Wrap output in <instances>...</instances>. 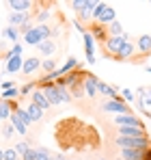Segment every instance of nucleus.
I'll list each match as a JSON object with an SVG mask.
<instances>
[{
  "label": "nucleus",
  "mask_w": 151,
  "mask_h": 160,
  "mask_svg": "<svg viewBox=\"0 0 151 160\" xmlns=\"http://www.w3.org/2000/svg\"><path fill=\"white\" fill-rule=\"evenodd\" d=\"M52 35V30L48 24H37V26H32L28 32L24 35L26 43H30V46H41L43 41H48Z\"/></svg>",
  "instance_id": "nucleus-1"
},
{
  "label": "nucleus",
  "mask_w": 151,
  "mask_h": 160,
  "mask_svg": "<svg viewBox=\"0 0 151 160\" xmlns=\"http://www.w3.org/2000/svg\"><path fill=\"white\" fill-rule=\"evenodd\" d=\"M121 149H143V152H147L151 149V141L147 136H140V138H127V136H117V141H114Z\"/></svg>",
  "instance_id": "nucleus-2"
},
{
  "label": "nucleus",
  "mask_w": 151,
  "mask_h": 160,
  "mask_svg": "<svg viewBox=\"0 0 151 160\" xmlns=\"http://www.w3.org/2000/svg\"><path fill=\"white\" fill-rule=\"evenodd\" d=\"M41 91L46 93V98H48V102H50L52 106H58V104H63V95H61V87L56 84V82H41Z\"/></svg>",
  "instance_id": "nucleus-3"
},
{
  "label": "nucleus",
  "mask_w": 151,
  "mask_h": 160,
  "mask_svg": "<svg viewBox=\"0 0 151 160\" xmlns=\"http://www.w3.org/2000/svg\"><path fill=\"white\" fill-rule=\"evenodd\" d=\"M127 41V35L123 37H108L106 41H104V54H108V56H117V54L121 52V48H123V43Z\"/></svg>",
  "instance_id": "nucleus-4"
},
{
  "label": "nucleus",
  "mask_w": 151,
  "mask_h": 160,
  "mask_svg": "<svg viewBox=\"0 0 151 160\" xmlns=\"http://www.w3.org/2000/svg\"><path fill=\"white\" fill-rule=\"evenodd\" d=\"M114 123L121 128H145L143 126V121H140V117H136V115H114Z\"/></svg>",
  "instance_id": "nucleus-5"
},
{
  "label": "nucleus",
  "mask_w": 151,
  "mask_h": 160,
  "mask_svg": "<svg viewBox=\"0 0 151 160\" xmlns=\"http://www.w3.org/2000/svg\"><path fill=\"white\" fill-rule=\"evenodd\" d=\"M101 108H104V112L129 115V108H127V104L123 102V98H121V100H108V102H104V104H101Z\"/></svg>",
  "instance_id": "nucleus-6"
},
{
  "label": "nucleus",
  "mask_w": 151,
  "mask_h": 160,
  "mask_svg": "<svg viewBox=\"0 0 151 160\" xmlns=\"http://www.w3.org/2000/svg\"><path fill=\"white\" fill-rule=\"evenodd\" d=\"M97 84H100V78H97L95 74H89V76H84V80H82L84 95H89V98H95V95H97Z\"/></svg>",
  "instance_id": "nucleus-7"
},
{
  "label": "nucleus",
  "mask_w": 151,
  "mask_h": 160,
  "mask_svg": "<svg viewBox=\"0 0 151 160\" xmlns=\"http://www.w3.org/2000/svg\"><path fill=\"white\" fill-rule=\"evenodd\" d=\"M82 37H84V52H86L89 63H95V39H93V35L86 30Z\"/></svg>",
  "instance_id": "nucleus-8"
},
{
  "label": "nucleus",
  "mask_w": 151,
  "mask_h": 160,
  "mask_svg": "<svg viewBox=\"0 0 151 160\" xmlns=\"http://www.w3.org/2000/svg\"><path fill=\"white\" fill-rule=\"evenodd\" d=\"M30 102H32V104H37L39 108H43V110L52 108V104L48 102V98H46V93H43V91H39V89H35V91H32V95H30Z\"/></svg>",
  "instance_id": "nucleus-9"
},
{
  "label": "nucleus",
  "mask_w": 151,
  "mask_h": 160,
  "mask_svg": "<svg viewBox=\"0 0 151 160\" xmlns=\"http://www.w3.org/2000/svg\"><path fill=\"white\" fill-rule=\"evenodd\" d=\"M136 50L140 56L151 54V35H140V39L136 41Z\"/></svg>",
  "instance_id": "nucleus-10"
},
{
  "label": "nucleus",
  "mask_w": 151,
  "mask_h": 160,
  "mask_svg": "<svg viewBox=\"0 0 151 160\" xmlns=\"http://www.w3.org/2000/svg\"><path fill=\"white\" fill-rule=\"evenodd\" d=\"M24 67V61H22V54L20 56H11V58H7V74H17L20 69Z\"/></svg>",
  "instance_id": "nucleus-11"
},
{
  "label": "nucleus",
  "mask_w": 151,
  "mask_h": 160,
  "mask_svg": "<svg viewBox=\"0 0 151 160\" xmlns=\"http://www.w3.org/2000/svg\"><path fill=\"white\" fill-rule=\"evenodd\" d=\"M39 67H41V61H39L37 56H30V58H26V61H24L22 74H24V76H30V74H35Z\"/></svg>",
  "instance_id": "nucleus-12"
},
{
  "label": "nucleus",
  "mask_w": 151,
  "mask_h": 160,
  "mask_svg": "<svg viewBox=\"0 0 151 160\" xmlns=\"http://www.w3.org/2000/svg\"><path fill=\"white\" fill-rule=\"evenodd\" d=\"M134 54H136V46H134V43H129V41H125V43H123V48H121V52L114 56V61H129Z\"/></svg>",
  "instance_id": "nucleus-13"
},
{
  "label": "nucleus",
  "mask_w": 151,
  "mask_h": 160,
  "mask_svg": "<svg viewBox=\"0 0 151 160\" xmlns=\"http://www.w3.org/2000/svg\"><path fill=\"white\" fill-rule=\"evenodd\" d=\"M119 132V136H127V138H140V136H147L145 134V128H119L117 130Z\"/></svg>",
  "instance_id": "nucleus-14"
},
{
  "label": "nucleus",
  "mask_w": 151,
  "mask_h": 160,
  "mask_svg": "<svg viewBox=\"0 0 151 160\" xmlns=\"http://www.w3.org/2000/svg\"><path fill=\"white\" fill-rule=\"evenodd\" d=\"M97 91H100L101 95H108L110 100H121V95H119V91H117L114 87H110V84H106V82H100V84H97Z\"/></svg>",
  "instance_id": "nucleus-15"
},
{
  "label": "nucleus",
  "mask_w": 151,
  "mask_h": 160,
  "mask_svg": "<svg viewBox=\"0 0 151 160\" xmlns=\"http://www.w3.org/2000/svg\"><path fill=\"white\" fill-rule=\"evenodd\" d=\"M9 7L13 9V13H28V9L32 7L30 0H11Z\"/></svg>",
  "instance_id": "nucleus-16"
},
{
  "label": "nucleus",
  "mask_w": 151,
  "mask_h": 160,
  "mask_svg": "<svg viewBox=\"0 0 151 160\" xmlns=\"http://www.w3.org/2000/svg\"><path fill=\"white\" fill-rule=\"evenodd\" d=\"M95 7H97V2H95V0H86V7L78 13V15H80V20H82V22L93 20V11H95Z\"/></svg>",
  "instance_id": "nucleus-17"
},
{
  "label": "nucleus",
  "mask_w": 151,
  "mask_h": 160,
  "mask_svg": "<svg viewBox=\"0 0 151 160\" xmlns=\"http://www.w3.org/2000/svg\"><path fill=\"white\" fill-rule=\"evenodd\" d=\"M28 13H11L9 15V24L13 28H20V26H24V24H28Z\"/></svg>",
  "instance_id": "nucleus-18"
},
{
  "label": "nucleus",
  "mask_w": 151,
  "mask_h": 160,
  "mask_svg": "<svg viewBox=\"0 0 151 160\" xmlns=\"http://www.w3.org/2000/svg\"><path fill=\"white\" fill-rule=\"evenodd\" d=\"M76 67H78V58L69 56V58L65 61V65H63V67H58V72H56V74H58V78H61V76H65V74H71Z\"/></svg>",
  "instance_id": "nucleus-19"
},
{
  "label": "nucleus",
  "mask_w": 151,
  "mask_h": 160,
  "mask_svg": "<svg viewBox=\"0 0 151 160\" xmlns=\"http://www.w3.org/2000/svg\"><path fill=\"white\" fill-rule=\"evenodd\" d=\"M121 158L123 160H143L145 152L143 149H121Z\"/></svg>",
  "instance_id": "nucleus-20"
},
{
  "label": "nucleus",
  "mask_w": 151,
  "mask_h": 160,
  "mask_svg": "<svg viewBox=\"0 0 151 160\" xmlns=\"http://www.w3.org/2000/svg\"><path fill=\"white\" fill-rule=\"evenodd\" d=\"M26 112L30 115V119H32V123H35V121L43 119V112H46V110H43V108H39L37 104H32V102H30V104H28V108H26Z\"/></svg>",
  "instance_id": "nucleus-21"
},
{
  "label": "nucleus",
  "mask_w": 151,
  "mask_h": 160,
  "mask_svg": "<svg viewBox=\"0 0 151 160\" xmlns=\"http://www.w3.org/2000/svg\"><path fill=\"white\" fill-rule=\"evenodd\" d=\"M11 123H13V128H15V132H20V134H26L28 132V126H26L24 121L20 119V115L13 110V115H11Z\"/></svg>",
  "instance_id": "nucleus-22"
},
{
  "label": "nucleus",
  "mask_w": 151,
  "mask_h": 160,
  "mask_svg": "<svg viewBox=\"0 0 151 160\" xmlns=\"http://www.w3.org/2000/svg\"><path fill=\"white\" fill-rule=\"evenodd\" d=\"M112 22H114V9H112V7H106V11L101 13V18L97 20V24L108 26V24H112Z\"/></svg>",
  "instance_id": "nucleus-23"
},
{
  "label": "nucleus",
  "mask_w": 151,
  "mask_h": 160,
  "mask_svg": "<svg viewBox=\"0 0 151 160\" xmlns=\"http://www.w3.org/2000/svg\"><path fill=\"white\" fill-rule=\"evenodd\" d=\"M108 37H123L125 32H123V24H119L117 20L112 22V24H108Z\"/></svg>",
  "instance_id": "nucleus-24"
},
{
  "label": "nucleus",
  "mask_w": 151,
  "mask_h": 160,
  "mask_svg": "<svg viewBox=\"0 0 151 160\" xmlns=\"http://www.w3.org/2000/svg\"><path fill=\"white\" fill-rule=\"evenodd\" d=\"M136 95L143 100V104H145V108L151 106V87H140L138 91H136Z\"/></svg>",
  "instance_id": "nucleus-25"
},
{
  "label": "nucleus",
  "mask_w": 151,
  "mask_h": 160,
  "mask_svg": "<svg viewBox=\"0 0 151 160\" xmlns=\"http://www.w3.org/2000/svg\"><path fill=\"white\" fill-rule=\"evenodd\" d=\"M37 48H39V52L46 54V56H52V54L56 52V43L50 41V39H48V41H43V43H41V46H37Z\"/></svg>",
  "instance_id": "nucleus-26"
},
{
  "label": "nucleus",
  "mask_w": 151,
  "mask_h": 160,
  "mask_svg": "<svg viewBox=\"0 0 151 160\" xmlns=\"http://www.w3.org/2000/svg\"><path fill=\"white\" fill-rule=\"evenodd\" d=\"M41 67H43V72H46V74H54V72H58V63H56L54 58L43 61V63H41Z\"/></svg>",
  "instance_id": "nucleus-27"
},
{
  "label": "nucleus",
  "mask_w": 151,
  "mask_h": 160,
  "mask_svg": "<svg viewBox=\"0 0 151 160\" xmlns=\"http://www.w3.org/2000/svg\"><path fill=\"white\" fill-rule=\"evenodd\" d=\"M2 37H7V39H11V41H17V39H20V32H17V28L9 26V28L2 30Z\"/></svg>",
  "instance_id": "nucleus-28"
},
{
  "label": "nucleus",
  "mask_w": 151,
  "mask_h": 160,
  "mask_svg": "<svg viewBox=\"0 0 151 160\" xmlns=\"http://www.w3.org/2000/svg\"><path fill=\"white\" fill-rule=\"evenodd\" d=\"M17 95H20V89H15V87H13V89L2 91V95H0V98H2V100H7V102H11V100H13V98H17Z\"/></svg>",
  "instance_id": "nucleus-29"
},
{
  "label": "nucleus",
  "mask_w": 151,
  "mask_h": 160,
  "mask_svg": "<svg viewBox=\"0 0 151 160\" xmlns=\"http://www.w3.org/2000/svg\"><path fill=\"white\" fill-rule=\"evenodd\" d=\"M106 7H108L106 2H97V7H95V11H93V22H97L101 18V13L106 11Z\"/></svg>",
  "instance_id": "nucleus-30"
},
{
  "label": "nucleus",
  "mask_w": 151,
  "mask_h": 160,
  "mask_svg": "<svg viewBox=\"0 0 151 160\" xmlns=\"http://www.w3.org/2000/svg\"><path fill=\"white\" fill-rule=\"evenodd\" d=\"M35 160H52V154L46 149V147H39V149H37V158Z\"/></svg>",
  "instance_id": "nucleus-31"
},
{
  "label": "nucleus",
  "mask_w": 151,
  "mask_h": 160,
  "mask_svg": "<svg viewBox=\"0 0 151 160\" xmlns=\"http://www.w3.org/2000/svg\"><path fill=\"white\" fill-rule=\"evenodd\" d=\"M2 160H22V158L17 156V152H15L13 147H9V149H4V158Z\"/></svg>",
  "instance_id": "nucleus-32"
},
{
  "label": "nucleus",
  "mask_w": 151,
  "mask_h": 160,
  "mask_svg": "<svg viewBox=\"0 0 151 160\" xmlns=\"http://www.w3.org/2000/svg\"><path fill=\"white\" fill-rule=\"evenodd\" d=\"M32 91H35V82H28V84H24L20 89V98L22 95H32Z\"/></svg>",
  "instance_id": "nucleus-33"
},
{
  "label": "nucleus",
  "mask_w": 151,
  "mask_h": 160,
  "mask_svg": "<svg viewBox=\"0 0 151 160\" xmlns=\"http://www.w3.org/2000/svg\"><path fill=\"white\" fill-rule=\"evenodd\" d=\"M28 147H30V145H28V143H24V141H22V143H17V145H15V147H13V149H15V152H17V156H20V158H22V156H24L26 152H28Z\"/></svg>",
  "instance_id": "nucleus-34"
},
{
  "label": "nucleus",
  "mask_w": 151,
  "mask_h": 160,
  "mask_svg": "<svg viewBox=\"0 0 151 160\" xmlns=\"http://www.w3.org/2000/svg\"><path fill=\"white\" fill-rule=\"evenodd\" d=\"M15 132V128H13V123H4V128H2V136L4 138H11Z\"/></svg>",
  "instance_id": "nucleus-35"
},
{
  "label": "nucleus",
  "mask_w": 151,
  "mask_h": 160,
  "mask_svg": "<svg viewBox=\"0 0 151 160\" xmlns=\"http://www.w3.org/2000/svg\"><path fill=\"white\" fill-rule=\"evenodd\" d=\"M84 7H86V0H74V2H71V9H74L76 13H80Z\"/></svg>",
  "instance_id": "nucleus-36"
},
{
  "label": "nucleus",
  "mask_w": 151,
  "mask_h": 160,
  "mask_svg": "<svg viewBox=\"0 0 151 160\" xmlns=\"http://www.w3.org/2000/svg\"><path fill=\"white\" fill-rule=\"evenodd\" d=\"M134 100H136V93L129 89H123V102H134Z\"/></svg>",
  "instance_id": "nucleus-37"
},
{
  "label": "nucleus",
  "mask_w": 151,
  "mask_h": 160,
  "mask_svg": "<svg viewBox=\"0 0 151 160\" xmlns=\"http://www.w3.org/2000/svg\"><path fill=\"white\" fill-rule=\"evenodd\" d=\"M35 158H37V149L35 147H28V152L22 156V160H35Z\"/></svg>",
  "instance_id": "nucleus-38"
},
{
  "label": "nucleus",
  "mask_w": 151,
  "mask_h": 160,
  "mask_svg": "<svg viewBox=\"0 0 151 160\" xmlns=\"http://www.w3.org/2000/svg\"><path fill=\"white\" fill-rule=\"evenodd\" d=\"M48 15H50V13H48V11H41V13H39V20H41V22H43V20H46V18H48Z\"/></svg>",
  "instance_id": "nucleus-39"
},
{
  "label": "nucleus",
  "mask_w": 151,
  "mask_h": 160,
  "mask_svg": "<svg viewBox=\"0 0 151 160\" xmlns=\"http://www.w3.org/2000/svg\"><path fill=\"white\" fill-rule=\"evenodd\" d=\"M143 160H151V149H147V152H145V158Z\"/></svg>",
  "instance_id": "nucleus-40"
},
{
  "label": "nucleus",
  "mask_w": 151,
  "mask_h": 160,
  "mask_svg": "<svg viewBox=\"0 0 151 160\" xmlns=\"http://www.w3.org/2000/svg\"><path fill=\"white\" fill-rule=\"evenodd\" d=\"M52 160H65V158H63L61 154H56V156H52Z\"/></svg>",
  "instance_id": "nucleus-41"
},
{
  "label": "nucleus",
  "mask_w": 151,
  "mask_h": 160,
  "mask_svg": "<svg viewBox=\"0 0 151 160\" xmlns=\"http://www.w3.org/2000/svg\"><path fill=\"white\" fill-rule=\"evenodd\" d=\"M4 158V149H2V147H0V160Z\"/></svg>",
  "instance_id": "nucleus-42"
},
{
  "label": "nucleus",
  "mask_w": 151,
  "mask_h": 160,
  "mask_svg": "<svg viewBox=\"0 0 151 160\" xmlns=\"http://www.w3.org/2000/svg\"><path fill=\"white\" fill-rule=\"evenodd\" d=\"M147 69H149V74H151V67H147Z\"/></svg>",
  "instance_id": "nucleus-43"
},
{
  "label": "nucleus",
  "mask_w": 151,
  "mask_h": 160,
  "mask_svg": "<svg viewBox=\"0 0 151 160\" xmlns=\"http://www.w3.org/2000/svg\"><path fill=\"white\" fill-rule=\"evenodd\" d=\"M65 160H71V158H65Z\"/></svg>",
  "instance_id": "nucleus-44"
},
{
  "label": "nucleus",
  "mask_w": 151,
  "mask_h": 160,
  "mask_svg": "<svg viewBox=\"0 0 151 160\" xmlns=\"http://www.w3.org/2000/svg\"><path fill=\"white\" fill-rule=\"evenodd\" d=\"M117 160H123V158H117Z\"/></svg>",
  "instance_id": "nucleus-45"
},
{
  "label": "nucleus",
  "mask_w": 151,
  "mask_h": 160,
  "mask_svg": "<svg viewBox=\"0 0 151 160\" xmlns=\"http://www.w3.org/2000/svg\"><path fill=\"white\" fill-rule=\"evenodd\" d=\"M101 160H106V158H101Z\"/></svg>",
  "instance_id": "nucleus-46"
},
{
  "label": "nucleus",
  "mask_w": 151,
  "mask_h": 160,
  "mask_svg": "<svg viewBox=\"0 0 151 160\" xmlns=\"http://www.w3.org/2000/svg\"><path fill=\"white\" fill-rule=\"evenodd\" d=\"M0 121H2V119H0Z\"/></svg>",
  "instance_id": "nucleus-47"
}]
</instances>
